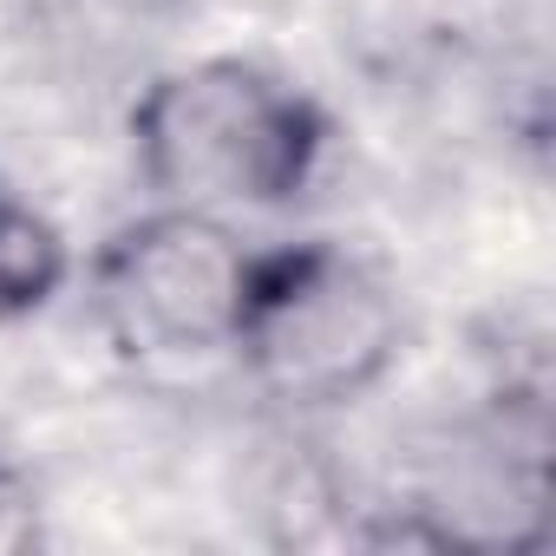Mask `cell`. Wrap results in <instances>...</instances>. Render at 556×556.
<instances>
[{
  "mask_svg": "<svg viewBox=\"0 0 556 556\" xmlns=\"http://www.w3.org/2000/svg\"><path fill=\"white\" fill-rule=\"evenodd\" d=\"M328 144V118L308 92L255 60H197L164 79L131 112L138 177L157 203L184 210H275L289 203Z\"/></svg>",
  "mask_w": 556,
  "mask_h": 556,
  "instance_id": "6da1fadb",
  "label": "cell"
},
{
  "mask_svg": "<svg viewBox=\"0 0 556 556\" xmlns=\"http://www.w3.org/2000/svg\"><path fill=\"white\" fill-rule=\"evenodd\" d=\"M249 367V380L295 413L348 406L400 354V302L380 275L334 249H268L249 262V289L229 341Z\"/></svg>",
  "mask_w": 556,
  "mask_h": 556,
  "instance_id": "7a4b0ae2",
  "label": "cell"
},
{
  "mask_svg": "<svg viewBox=\"0 0 556 556\" xmlns=\"http://www.w3.org/2000/svg\"><path fill=\"white\" fill-rule=\"evenodd\" d=\"M255 249L210 210L157 203L151 216L125 223L99 268V315L125 354H210L236 341L242 289Z\"/></svg>",
  "mask_w": 556,
  "mask_h": 556,
  "instance_id": "3957f363",
  "label": "cell"
},
{
  "mask_svg": "<svg viewBox=\"0 0 556 556\" xmlns=\"http://www.w3.org/2000/svg\"><path fill=\"white\" fill-rule=\"evenodd\" d=\"M66 268H73L66 236L34 203L0 190V328L40 315L66 289Z\"/></svg>",
  "mask_w": 556,
  "mask_h": 556,
  "instance_id": "277c9868",
  "label": "cell"
},
{
  "mask_svg": "<svg viewBox=\"0 0 556 556\" xmlns=\"http://www.w3.org/2000/svg\"><path fill=\"white\" fill-rule=\"evenodd\" d=\"M21 536H27V497L14 491V478H8V471H0V549L21 543Z\"/></svg>",
  "mask_w": 556,
  "mask_h": 556,
  "instance_id": "5b68a950",
  "label": "cell"
}]
</instances>
